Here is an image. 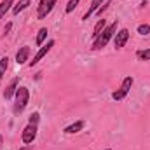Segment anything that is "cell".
<instances>
[{"label":"cell","mask_w":150,"mask_h":150,"mask_svg":"<svg viewBox=\"0 0 150 150\" xmlns=\"http://www.w3.org/2000/svg\"><path fill=\"white\" fill-rule=\"evenodd\" d=\"M127 38H129V30H127V28L119 30V32L113 35V45H115V49H122V47L126 45Z\"/></svg>","instance_id":"obj_7"},{"label":"cell","mask_w":150,"mask_h":150,"mask_svg":"<svg viewBox=\"0 0 150 150\" xmlns=\"http://www.w3.org/2000/svg\"><path fill=\"white\" fill-rule=\"evenodd\" d=\"M105 150H112V149H105Z\"/></svg>","instance_id":"obj_24"},{"label":"cell","mask_w":150,"mask_h":150,"mask_svg":"<svg viewBox=\"0 0 150 150\" xmlns=\"http://www.w3.org/2000/svg\"><path fill=\"white\" fill-rule=\"evenodd\" d=\"M110 4H112V2H110V0H107V2L103 4V5H100V9L96 11V14H98V16H101V14H103V12H105V11L108 9V5H110Z\"/></svg>","instance_id":"obj_20"},{"label":"cell","mask_w":150,"mask_h":150,"mask_svg":"<svg viewBox=\"0 0 150 150\" xmlns=\"http://www.w3.org/2000/svg\"><path fill=\"white\" fill-rule=\"evenodd\" d=\"M133 84H134V79L133 77H126L124 80H122V84H120V87L115 91L112 94V98L115 101H120V100H124L126 96H127V93H129V89L133 87Z\"/></svg>","instance_id":"obj_3"},{"label":"cell","mask_w":150,"mask_h":150,"mask_svg":"<svg viewBox=\"0 0 150 150\" xmlns=\"http://www.w3.org/2000/svg\"><path fill=\"white\" fill-rule=\"evenodd\" d=\"M11 5H14V0H2V4H0V19L9 12Z\"/></svg>","instance_id":"obj_13"},{"label":"cell","mask_w":150,"mask_h":150,"mask_svg":"<svg viewBox=\"0 0 150 150\" xmlns=\"http://www.w3.org/2000/svg\"><path fill=\"white\" fill-rule=\"evenodd\" d=\"M45 38H47V28H40L38 33H37V38H35V44L37 45H42Z\"/></svg>","instance_id":"obj_15"},{"label":"cell","mask_w":150,"mask_h":150,"mask_svg":"<svg viewBox=\"0 0 150 150\" xmlns=\"http://www.w3.org/2000/svg\"><path fill=\"white\" fill-rule=\"evenodd\" d=\"M28 58H30V47L28 45L19 47V51L16 52V63L18 65H25L28 61Z\"/></svg>","instance_id":"obj_8"},{"label":"cell","mask_w":150,"mask_h":150,"mask_svg":"<svg viewBox=\"0 0 150 150\" xmlns=\"http://www.w3.org/2000/svg\"><path fill=\"white\" fill-rule=\"evenodd\" d=\"M7 68H9V58L5 56V58L0 59V80L4 79V75H5V72H7Z\"/></svg>","instance_id":"obj_16"},{"label":"cell","mask_w":150,"mask_h":150,"mask_svg":"<svg viewBox=\"0 0 150 150\" xmlns=\"http://www.w3.org/2000/svg\"><path fill=\"white\" fill-rule=\"evenodd\" d=\"M51 47H54V40H49L45 45H42V47L38 49V52L35 54V56H33V59H32L28 65H30V67H35L38 61H42V58H44V56H47V52L51 51Z\"/></svg>","instance_id":"obj_6"},{"label":"cell","mask_w":150,"mask_h":150,"mask_svg":"<svg viewBox=\"0 0 150 150\" xmlns=\"http://www.w3.org/2000/svg\"><path fill=\"white\" fill-rule=\"evenodd\" d=\"M86 126V122L84 120H77L74 122L72 126H68V127H65V133L67 134H74V133H79V131H82V127Z\"/></svg>","instance_id":"obj_11"},{"label":"cell","mask_w":150,"mask_h":150,"mask_svg":"<svg viewBox=\"0 0 150 150\" xmlns=\"http://www.w3.org/2000/svg\"><path fill=\"white\" fill-rule=\"evenodd\" d=\"M38 120H40V115H38L37 112L30 115V124H35V126H37V124H38Z\"/></svg>","instance_id":"obj_21"},{"label":"cell","mask_w":150,"mask_h":150,"mask_svg":"<svg viewBox=\"0 0 150 150\" xmlns=\"http://www.w3.org/2000/svg\"><path fill=\"white\" fill-rule=\"evenodd\" d=\"M35 138H37V126L28 122V126L23 129L21 140H23V143H25V145H30V143H33V140H35Z\"/></svg>","instance_id":"obj_5"},{"label":"cell","mask_w":150,"mask_h":150,"mask_svg":"<svg viewBox=\"0 0 150 150\" xmlns=\"http://www.w3.org/2000/svg\"><path fill=\"white\" fill-rule=\"evenodd\" d=\"M136 32H138L140 35H149L150 33V25H140V26L136 28Z\"/></svg>","instance_id":"obj_18"},{"label":"cell","mask_w":150,"mask_h":150,"mask_svg":"<svg viewBox=\"0 0 150 150\" xmlns=\"http://www.w3.org/2000/svg\"><path fill=\"white\" fill-rule=\"evenodd\" d=\"M136 58L140 61H150V49H142L136 52Z\"/></svg>","instance_id":"obj_17"},{"label":"cell","mask_w":150,"mask_h":150,"mask_svg":"<svg viewBox=\"0 0 150 150\" xmlns=\"http://www.w3.org/2000/svg\"><path fill=\"white\" fill-rule=\"evenodd\" d=\"M79 2H80V0H70V2L67 4V9H65V11H67V14L74 12V9L77 7V5H79Z\"/></svg>","instance_id":"obj_19"},{"label":"cell","mask_w":150,"mask_h":150,"mask_svg":"<svg viewBox=\"0 0 150 150\" xmlns=\"http://www.w3.org/2000/svg\"><path fill=\"white\" fill-rule=\"evenodd\" d=\"M28 5H30V0H19V2L12 7V14H16V16H18V14H19L21 11H25Z\"/></svg>","instance_id":"obj_12"},{"label":"cell","mask_w":150,"mask_h":150,"mask_svg":"<svg viewBox=\"0 0 150 150\" xmlns=\"http://www.w3.org/2000/svg\"><path fill=\"white\" fill-rule=\"evenodd\" d=\"M11 28H12V25H11V23H7V25H5V28H4V35H7V33L11 32Z\"/></svg>","instance_id":"obj_22"},{"label":"cell","mask_w":150,"mask_h":150,"mask_svg":"<svg viewBox=\"0 0 150 150\" xmlns=\"http://www.w3.org/2000/svg\"><path fill=\"white\" fill-rule=\"evenodd\" d=\"M100 5H103V0H93V2H91V5H89V9H87V12L82 16V19H84V21H87V19H89V18H91L98 9H100Z\"/></svg>","instance_id":"obj_10"},{"label":"cell","mask_w":150,"mask_h":150,"mask_svg":"<svg viewBox=\"0 0 150 150\" xmlns=\"http://www.w3.org/2000/svg\"><path fill=\"white\" fill-rule=\"evenodd\" d=\"M16 103H14V112L19 113L23 112L25 108H26V105H28V100H30V91H28V87H25V86H19L18 89H16Z\"/></svg>","instance_id":"obj_2"},{"label":"cell","mask_w":150,"mask_h":150,"mask_svg":"<svg viewBox=\"0 0 150 150\" xmlns=\"http://www.w3.org/2000/svg\"><path fill=\"white\" fill-rule=\"evenodd\" d=\"M18 82H19V79H18V77L11 80V84H9V86H7V89L4 91V98H5V100H11V98L16 94V89H18Z\"/></svg>","instance_id":"obj_9"},{"label":"cell","mask_w":150,"mask_h":150,"mask_svg":"<svg viewBox=\"0 0 150 150\" xmlns=\"http://www.w3.org/2000/svg\"><path fill=\"white\" fill-rule=\"evenodd\" d=\"M56 2H58V0H40L38 9H37V18L38 19L47 18V14L54 9V4H56Z\"/></svg>","instance_id":"obj_4"},{"label":"cell","mask_w":150,"mask_h":150,"mask_svg":"<svg viewBox=\"0 0 150 150\" xmlns=\"http://www.w3.org/2000/svg\"><path fill=\"white\" fill-rule=\"evenodd\" d=\"M105 28H107V21H105V19H100V21L96 23L94 30H93V38H96L101 32H103V30H105Z\"/></svg>","instance_id":"obj_14"},{"label":"cell","mask_w":150,"mask_h":150,"mask_svg":"<svg viewBox=\"0 0 150 150\" xmlns=\"http://www.w3.org/2000/svg\"><path fill=\"white\" fill-rule=\"evenodd\" d=\"M115 32H117V21H113L112 25H107V28L98 35V37L94 38V42H93V51H100V49H103L108 42H110V38L115 35Z\"/></svg>","instance_id":"obj_1"},{"label":"cell","mask_w":150,"mask_h":150,"mask_svg":"<svg viewBox=\"0 0 150 150\" xmlns=\"http://www.w3.org/2000/svg\"><path fill=\"white\" fill-rule=\"evenodd\" d=\"M19 150H30V149H28V147H21Z\"/></svg>","instance_id":"obj_23"}]
</instances>
